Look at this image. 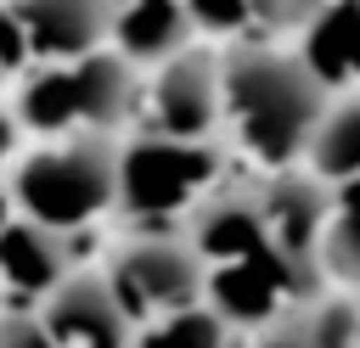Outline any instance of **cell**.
I'll list each match as a JSON object with an SVG mask.
<instances>
[{
    "instance_id": "1",
    "label": "cell",
    "mask_w": 360,
    "mask_h": 348,
    "mask_svg": "<svg viewBox=\"0 0 360 348\" xmlns=\"http://www.w3.org/2000/svg\"><path fill=\"white\" fill-rule=\"evenodd\" d=\"M326 101L315 73L276 45H231L219 56V129L270 174L298 168Z\"/></svg>"
},
{
    "instance_id": "2",
    "label": "cell",
    "mask_w": 360,
    "mask_h": 348,
    "mask_svg": "<svg viewBox=\"0 0 360 348\" xmlns=\"http://www.w3.org/2000/svg\"><path fill=\"white\" fill-rule=\"evenodd\" d=\"M118 196V146L107 135H62L28 157H17L6 202L45 225V230H79L96 213H107Z\"/></svg>"
},
{
    "instance_id": "3",
    "label": "cell",
    "mask_w": 360,
    "mask_h": 348,
    "mask_svg": "<svg viewBox=\"0 0 360 348\" xmlns=\"http://www.w3.org/2000/svg\"><path fill=\"white\" fill-rule=\"evenodd\" d=\"M141 101V73L112 56V51H90L79 62H56L45 67L22 101H17V129H39V135H107L118 129Z\"/></svg>"
},
{
    "instance_id": "4",
    "label": "cell",
    "mask_w": 360,
    "mask_h": 348,
    "mask_svg": "<svg viewBox=\"0 0 360 348\" xmlns=\"http://www.w3.org/2000/svg\"><path fill=\"white\" fill-rule=\"evenodd\" d=\"M219 180L225 174H219L214 140L141 135V140L118 146V196L112 202L141 225H169Z\"/></svg>"
},
{
    "instance_id": "5",
    "label": "cell",
    "mask_w": 360,
    "mask_h": 348,
    "mask_svg": "<svg viewBox=\"0 0 360 348\" xmlns=\"http://www.w3.org/2000/svg\"><path fill=\"white\" fill-rule=\"evenodd\" d=\"M101 281L112 286V297L124 303V314L135 326H146L158 314L202 303L208 264L191 253V241L180 236V225H158V230H135L112 253V264L101 269Z\"/></svg>"
},
{
    "instance_id": "6",
    "label": "cell",
    "mask_w": 360,
    "mask_h": 348,
    "mask_svg": "<svg viewBox=\"0 0 360 348\" xmlns=\"http://www.w3.org/2000/svg\"><path fill=\"white\" fill-rule=\"evenodd\" d=\"M6 22L22 45V62H79L90 51H107L112 0H11Z\"/></svg>"
},
{
    "instance_id": "7",
    "label": "cell",
    "mask_w": 360,
    "mask_h": 348,
    "mask_svg": "<svg viewBox=\"0 0 360 348\" xmlns=\"http://www.w3.org/2000/svg\"><path fill=\"white\" fill-rule=\"evenodd\" d=\"M39 326L56 348H129L135 342V320L124 314V303L112 297V286L90 269L62 275L45 297H39Z\"/></svg>"
},
{
    "instance_id": "8",
    "label": "cell",
    "mask_w": 360,
    "mask_h": 348,
    "mask_svg": "<svg viewBox=\"0 0 360 348\" xmlns=\"http://www.w3.org/2000/svg\"><path fill=\"white\" fill-rule=\"evenodd\" d=\"M259 208H264V247L281 253L309 281H321L315 247H321V230L332 219V191L321 180H309L304 168H281L259 185Z\"/></svg>"
},
{
    "instance_id": "9",
    "label": "cell",
    "mask_w": 360,
    "mask_h": 348,
    "mask_svg": "<svg viewBox=\"0 0 360 348\" xmlns=\"http://www.w3.org/2000/svg\"><path fill=\"white\" fill-rule=\"evenodd\" d=\"M152 135L169 140H214L219 135V56L180 51L152 79Z\"/></svg>"
},
{
    "instance_id": "10",
    "label": "cell",
    "mask_w": 360,
    "mask_h": 348,
    "mask_svg": "<svg viewBox=\"0 0 360 348\" xmlns=\"http://www.w3.org/2000/svg\"><path fill=\"white\" fill-rule=\"evenodd\" d=\"M191 253L214 269V264H231V258H248L264 247V208H259V185H236V180H219L208 185L191 208H186V230Z\"/></svg>"
},
{
    "instance_id": "11",
    "label": "cell",
    "mask_w": 360,
    "mask_h": 348,
    "mask_svg": "<svg viewBox=\"0 0 360 348\" xmlns=\"http://www.w3.org/2000/svg\"><path fill=\"white\" fill-rule=\"evenodd\" d=\"M62 275H73V247L62 230H45L22 213L0 225V292L39 303Z\"/></svg>"
},
{
    "instance_id": "12",
    "label": "cell",
    "mask_w": 360,
    "mask_h": 348,
    "mask_svg": "<svg viewBox=\"0 0 360 348\" xmlns=\"http://www.w3.org/2000/svg\"><path fill=\"white\" fill-rule=\"evenodd\" d=\"M298 34H304L298 62L315 73L326 95L360 90V0H321Z\"/></svg>"
},
{
    "instance_id": "13",
    "label": "cell",
    "mask_w": 360,
    "mask_h": 348,
    "mask_svg": "<svg viewBox=\"0 0 360 348\" xmlns=\"http://www.w3.org/2000/svg\"><path fill=\"white\" fill-rule=\"evenodd\" d=\"M191 34L197 28L180 0H141V6H112L107 45H112V56H124L141 73V67H163L169 56H180Z\"/></svg>"
},
{
    "instance_id": "14",
    "label": "cell",
    "mask_w": 360,
    "mask_h": 348,
    "mask_svg": "<svg viewBox=\"0 0 360 348\" xmlns=\"http://www.w3.org/2000/svg\"><path fill=\"white\" fill-rule=\"evenodd\" d=\"M180 6L202 34H231L236 45H270L276 34L304 28L321 0H180Z\"/></svg>"
},
{
    "instance_id": "15",
    "label": "cell",
    "mask_w": 360,
    "mask_h": 348,
    "mask_svg": "<svg viewBox=\"0 0 360 348\" xmlns=\"http://www.w3.org/2000/svg\"><path fill=\"white\" fill-rule=\"evenodd\" d=\"M298 168H304L309 180H321L326 191L360 180V90L326 101V112H321L315 129H309V146H304Z\"/></svg>"
},
{
    "instance_id": "16",
    "label": "cell",
    "mask_w": 360,
    "mask_h": 348,
    "mask_svg": "<svg viewBox=\"0 0 360 348\" xmlns=\"http://www.w3.org/2000/svg\"><path fill=\"white\" fill-rule=\"evenodd\" d=\"M129 348H236V331L208 303H191V309H174V314H158V320L135 326Z\"/></svg>"
},
{
    "instance_id": "17",
    "label": "cell",
    "mask_w": 360,
    "mask_h": 348,
    "mask_svg": "<svg viewBox=\"0 0 360 348\" xmlns=\"http://www.w3.org/2000/svg\"><path fill=\"white\" fill-rule=\"evenodd\" d=\"M315 264H321V275H326V281H338V286H354V292H360V225H354V219H343L338 208H332V219H326V230H321Z\"/></svg>"
},
{
    "instance_id": "18",
    "label": "cell",
    "mask_w": 360,
    "mask_h": 348,
    "mask_svg": "<svg viewBox=\"0 0 360 348\" xmlns=\"http://www.w3.org/2000/svg\"><path fill=\"white\" fill-rule=\"evenodd\" d=\"M0 348H56L34 309H0Z\"/></svg>"
},
{
    "instance_id": "19",
    "label": "cell",
    "mask_w": 360,
    "mask_h": 348,
    "mask_svg": "<svg viewBox=\"0 0 360 348\" xmlns=\"http://www.w3.org/2000/svg\"><path fill=\"white\" fill-rule=\"evenodd\" d=\"M332 208H338L343 219H354V225H360V180H349V185H338V191H332Z\"/></svg>"
},
{
    "instance_id": "20",
    "label": "cell",
    "mask_w": 360,
    "mask_h": 348,
    "mask_svg": "<svg viewBox=\"0 0 360 348\" xmlns=\"http://www.w3.org/2000/svg\"><path fill=\"white\" fill-rule=\"evenodd\" d=\"M11 152H17V118L0 107V163H11Z\"/></svg>"
},
{
    "instance_id": "21",
    "label": "cell",
    "mask_w": 360,
    "mask_h": 348,
    "mask_svg": "<svg viewBox=\"0 0 360 348\" xmlns=\"http://www.w3.org/2000/svg\"><path fill=\"white\" fill-rule=\"evenodd\" d=\"M11 219V202H6V185H0V225Z\"/></svg>"
},
{
    "instance_id": "22",
    "label": "cell",
    "mask_w": 360,
    "mask_h": 348,
    "mask_svg": "<svg viewBox=\"0 0 360 348\" xmlns=\"http://www.w3.org/2000/svg\"><path fill=\"white\" fill-rule=\"evenodd\" d=\"M112 6H141V0H112Z\"/></svg>"
},
{
    "instance_id": "23",
    "label": "cell",
    "mask_w": 360,
    "mask_h": 348,
    "mask_svg": "<svg viewBox=\"0 0 360 348\" xmlns=\"http://www.w3.org/2000/svg\"><path fill=\"white\" fill-rule=\"evenodd\" d=\"M0 84H6V67H0Z\"/></svg>"
}]
</instances>
